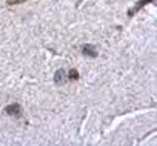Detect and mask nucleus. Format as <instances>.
Returning <instances> with one entry per match:
<instances>
[{
    "label": "nucleus",
    "mask_w": 157,
    "mask_h": 146,
    "mask_svg": "<svg viewBox=\"0 0 157 146\" xmlns=\"http://www.w3.org/2000/svg\"><path fill=\"white\" fill-rule=\"evenodd\" d=\"M66 72H65V69H57L56 74H54V82L56 85H63L65 82H66Z\"/></svg>",
    "instance_id": "f257e3e1"
},
{
    "label": "nucleus",
    "mask_w": 157,
    "mask_h": 146,
    "mask_svg": "<svg viewBox=\"0 0 157 146\" xmlns=\"http://www.w3.org/2000/svg\"><path fill=\"white\" fill-rule=\"evenodd\" d=\"M5 112L8 114V115H20V112H22V109H20V105H17V103H14V105H8L6 108H5Z\"/></svg>",
    "instance_id": "f03ea898"
},
{
    "label": "nucleus",
    "mask_w": 157,
    "mask_h": 146,
    "mask_svg": "<svg viewBox=\"0 0 157 146\" xmlns=\"http://www.w3.org/2000/svg\"><path fill=\"white\" fill-rule=\"evenodd\" d=\"M83 54L88 56V57H91V59H96L99 56V52L96 51V48L93 45H85L83 46Z\"/></svg>",
    "instance_id": "7ed1b4c3"
},
{
    "label": "nucleus",
    "mask_w": 157,
    "mask_h": 146,
    "mask_svg": "<svg viewBox=\"0 0 157 146\" xmlns=\"http://www.w3.org/2000/svg\"><path fill=\"white\" fill-rule=\"evenodd\" d=\"M69 78H71V80H77V78H78V72L75 71V69H71L69 71V75H68Z\"/></svg>",
    "instance_id": "20e7f679"
},
{
    "label": "nucleus",
    "mask_w": 157,
    "mask_h": 146,
    "mask_svg": "<svg viewBox=\"0 0 157 146\" xmlns=\"http://www.w3.org/2000/svg\"><path fill=\"white\" fill-rule=\"evenodd\" d=\"M19 2H25V0H9V3H19Z\"/></svg>",
    "instance_id": "39448f33"
},
{
    "label": "nucleus",
    "mask_w": 157,
    "mask_h": 146,
    "mask_svg": "<svg viewBox=\"0 0 157 146\" xmlns=\"http://www.w3.org/2000/svg\"><path fill=\"white\" fill-rule=\"evenodd\" d=\"M148 2H151V0H140V3H142V5H145V3H148Z\"/></svg>",
    "instance_id": "423d86ee"
}]
</instances>
